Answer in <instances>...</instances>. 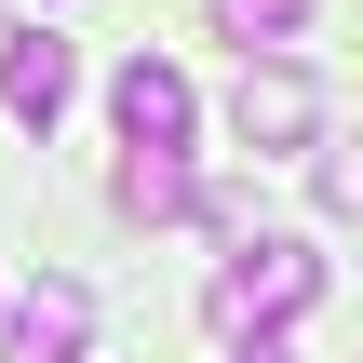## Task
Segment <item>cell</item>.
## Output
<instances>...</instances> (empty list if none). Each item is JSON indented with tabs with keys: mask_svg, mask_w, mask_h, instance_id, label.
<instances>
[{
	"mask_svg": "<svg viewBox=\"0 0 363 363\" xmlns=\"http://www.w3.org/2000/svg\"><path fill=\"white\" fill-rule=\"evenodd\" d=\"M13 40H27V27H13V13H0V67H13Z\"/></svg>",
	"mask_w": 363,
	"mask_h": 363,
	"instance_id": "8fae6325",
	"label": "cell"
},
{
	"mask_svg": "<svg viewBox=\"0 0 363 363\" xmlns=\"http://www.w3.org/2000/svg\"><path fill=\"white\" fill-rule=\"evenodd\" d=\"M202 13H216V40H242V54H283L323 0H202Z\"/></svg>",
	"mask_w": 363,
	"mask_h": 363,
	"instance_id": "52a82bcc",
	"label": "cell"
},
{
	"mask_svg": "<svg viewBox=\"0 0 363 363\" xmlns=\"http://www.w3.org/2000/svg\"><path fill=\"white\" fill-rule=\"evenodd\" d=\"M108 202H121L135 229H162V216H189V202H202V189H189V148H135V162L108 175Z\"/></svg>",
	"mask_w": 363,
	"mask_h": 363,
	"instance_id": "8992f818",
	"label": "cell"
},
{
	"mask_svg": "<svg viewBox=\"0 0 363 363\" xmlns=\"http://www.w3.org/2000/svg\"><path fill=\"white\" fill-rule=\"evenodd\" d=\"M108 108H121V148H189V135H202V94H189L175 54H135V67L108 81Z\"/></svg>",
	"mask_w": 363,
	"mask_h": 363,
	"instance_id": "277c9868",
	"label": "cell"
},
{
	"mask_svg": "<svg viewBox=\"0 0 363 363\" xmlns=\"http://www.w3.org/2000/svg\"><path fill=\"white\" fill-rule=\"evenodd\" d=\"M229 363H296V350H283V337H242V350H229Z\"/></svg>",
	"mask_w": 363,
	"mask_h": 363,
	"instance_id": "30bf717a",
	"label": "cell"
},
{
	"mask_svg": "<svg viewBox=\"0 0 363 363\" xmlns=\"http://www.w3.org/2000/svg\"><path fill=\"white\" fill-rule=\"evenodd\" d=\"M67 94H81V54L27 27V40H13V67H0V108H13L27 135H54V121H67Z\"/></svg>",
	"mask_w": 363,
	"mask_h": 363,
	"instance_id": "5b68a950",
	"label": "cell"
},
{
	"mask_svg": "<svg viewBox=\"0 0 363 363\" xmlns=\"http://www.w3.org/2000/svg\"><path fill=\"white\" fill-rule=\"evenodd\" d=\"M94 350V296L67 283V269H40L13 310H0V363H81Z\"/></svg>",
	"mask_w": 363,
	"mask_h": 363,
	"instance_id": "3957f363",
	"label": "cell"
},
{
	"mask_svg": "<svg viewBox=\"0 0 363 363\" xmlns=\"http://www.w3.org/2000/svg\"><path fill=\"white\" fill-rule=\"evenodd\" d=\"M323 310V256L296 242V229H242L229 256H216V283H202V323L242 350V337H283V323H310Z\"/></svg>",
	"mask_w": 363,
	"mask_h": 363,
	"instance_id": "6da1fadb",
	"label": "cell"
},
{
	"mask_svg": "<svg viewBox=\"0 0 363 363\" xmlns=\"http://www.w3.org/2000/svg\"><path fill=\"white\" fill-rule=\"evenodd\" d=\"M189 216H202V229H216V242H242V229H256V189H229V175H216V189H202V202H189Z\"/></svg>",
	"mask_w": 363,
	"mask_h": 363,
	"instance_id": "9c48e42d",
	"label": "cell"
},
{
	"mask_svg": "<svg viewBox=\"0 0 363 363\" xmlns=\"http://www.w3.org/2000/svg\"><path fill=\"white\" fill-rule=\"evenodd\" d=\"M229 135H242L256 162L323 148V81H310L296 54H242V81H229Z\"/></svg>",
	"mask_w": 363,
	"mask_h": 363,
	"instance_id": "7a4b0ae2",
	"label": "cell"
},
{
	"mask_svg": "<svg viewBox=\"0 0 363 363\" xmlns=\"http://www.w3.org/2000/svg\"><path fill=\"white\" fill-rule=\"evenodd\" d=\"M310 175H323V216H350V229H363V135H350V148H323Z\"/></svg>",
	"mask_w": 363,
	"mask_h": 363,
	"instance_id": "ba28073f",
	"label": "cell"
}]
</instances>
